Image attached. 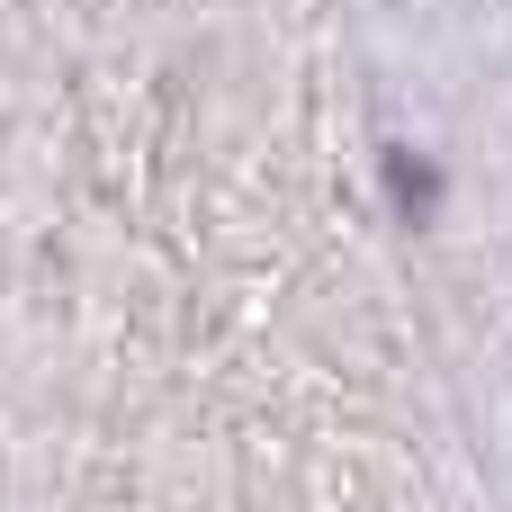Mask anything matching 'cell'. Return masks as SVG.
I'll use <instances>...</instances> for the list:
<instances>
[{"label":"cell","instance_id":"6da1fadb","mask_svg":"<svg viewBox=\"0 0 512 512\" xmlns=\"http://www.w3.org/2000/svg\"><path fill=\"white\" fill-rule=\"evenodd\" d=\"M387 189L405 198V216H432V207H441V171H432L423 153H405V144L387 153Z\"/></svg>","mask_w":512,"mask_h":512}]
</instances>
